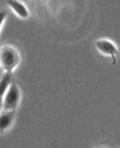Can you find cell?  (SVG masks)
I'll use <instances>...</instances> for the list:
<instances>
[{"instance_id": "7a4b0ae2", "label": "cell", "mask_w": 120, "mask_h": 148, "mask_svg": "<svg viewBox=\"0 0 120 148\" xmlns=\"http://www.w3.org/2000/svg\"><path fill=\"white\" fill-rule=\"evenodd\" d=\"M19 98H21V93H19V89L16 83H12L10 88L8 89L6 94L1 99V106L2 110L4 111H12L16 108Z\"/></svg>"}, {"instance_id": "3957f363", "label": "cell", "mask_w": 120, "mask_h": 148, "mask_svg": "<svg viewBox=\"0 0 120 148\" xmlns=\"http://www.w3.org/2000/svg\"><path fill=\"white\" fill-rule=\"evenodd\" d=\"M95 47H96L97 51L100 53L107 55V56L114 57L118 52L117 47L114 45L112 42L110 40H106V39H101L98 40L95 43Z\"/></svg>"}, {"instance_id": "5b68a950", "label": "cell", "mask_w": 120, "mask_h": 148, "mask_svg": "<svg viewBox=\"0 0 120 148\" xmlns=\"http://www.w3.org/2000/svg\"><path fill=\"white\" fill-rule=\"evenodd\" d=\"M14 118V110L12 111H4L1 114V118H0V126H1V130H6L8 127L12 124Z\"/></svg>"}, {"instance_id": "8992f818", "label": "cell", "mask_w": 120, "mask_h": 148, "mask_svg": "<svg viewBox=\"0 0 120 148\" xmlns=\"http://www.w3.org/2000/svg\"><path fill=\"white\" fill-rule=\"evenodd\" d=\"M12 77H11L10 73H6L1 79V82H0V93H1V99L6 94L8 89L10 88L11 84H12Z\"/></svg>"}, {"instance_id": "6da1fadb", "label": "cell", "mask_w": 120, "mask_h": 148, "mask_svg": "<svg viewBox=\"0 0 120 148\" xmlns=\"http://www.w3.org/2000/svg\"><path fill=\"white\" fill-rule=\"evenodd\" d=\"M0 60H1V66L7 73H10L16 68L19 64V54L13 47H4L1 49L0 54Z\"/></svg>"}, {"instance_id": "277c9868", "label": "cell", "mask_w": 120, "mask_h": 148, "mask_svg": "<svg viewBox=\"0 0 120 148\" xmlns=\"http://www.w3.org/2000/svg\"><path fill=\"white\" fill-rule=\"evenodd\" d=\"M7 5L19 18H28V16H29L28 10L26 9V7L24 6L21 1H19V0H8Z\"/></svg>"}]
</instances>
